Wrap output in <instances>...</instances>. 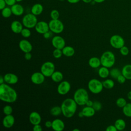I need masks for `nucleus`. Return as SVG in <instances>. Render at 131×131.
I'll return each instance as SVG.
<instances>
[{"mask_svg":"<svg viewBox=\"0 0 131 131\" xmlns=\"http://www.w3.org/2000/svg\"><path fill=\"white\" fill-rule=\"evenodd\" d=\"M88 87L89 91L94 94H97L101 93L104 88L102 82H101L98 79L95 78L92 79L89 81Z\"/></svg>","mask_w":131,"mask_h":131,"instance_id":"nucleus-5","label":"nucleus"},{"mask_svg":"<svg viewBox=\"0 0 131 131\" xmlns=\"http://www.w3.org/2000/svg\"><path fill=\"white\" fill-rule=\"evenodd\" d=\"M7 5L5 0H0V9L2 10L6 7Z\"/></svg>","mask_w":131,"mask_h":131,"instance_id":"nucleus-46","label":"nucleus"},{"mask_svg":"<svg viewBox=\"0 0 131 131\" xmlns=\"http://www.w3.org/2000/svg\"><path fill=\"white\" fill-rule=\"evenodd\" d=\"M89 65L93 69H97L101 65L100 59L97 57H92L90 58L88 61Z\"/></svg>","mask_w":131,"mask_h":131,"instance_id":"nucleus-21","label":"nucleus"},{"mask_svg":"<svg viewBox=\"0 0 131 131\" xmlns=\"http://www.w3.org/2000/svg\"><path fill=\"white\" fill-rule=\"evenodd\" d=\"M33 130L34 131H41L42 130V128L41 126L40 125V124H36L33 125Z\"/></svg>","mask_w":131,"mask_h":131,"instance_id":"nucleus-43","label":"nucleus"},{"mask_svg":"<svg viewBox=\"0 0 131 131\" xmlns=\"http://www.w3.org/2000/svg\"><path fill=\"white\" fill-rule=\"evenodd\" d=\"M67 1L71 4H76L78 3L80 0H67Z\"/></svg>","mask_w":131,"mask_h":131,"instance_id":"nucleus-50","label":"nucleus"},{"mask_svg":"<svg viewBox=\"0 0 131 131\" xmlns=\"http://www.w3.org/2000/svg\"><path fill=\"white\" fill-rule=\"evenodd\" d=\"M50 16L52 19H57L59 17V13L57 10H52L50 12Z\"/></svg>","mask_w":131,"mask_h":131,"instance_id":"nucleus-38","label":"nucleus"},{"mask_svg":"<svg viewBox=\"0 0 131 131\" xmlns=\"http://www.w3.org/2000/svg\"><path fill=\"white\" fill-rule=\"evenodd\" d=\"M16 1L17 2H21L23 0H16Z\"/></svg>","mask_w":131,"mask_h":131,"instance_id":"nucleus-57","label":"nucleus"},{"mask_svg":"<svg viewBox=\"0 0 131 131\" xmlns=\"http://www.w3.org/2000/svg\"><path fill=\"white\" fill-rule=\"evenodd\" d=\"M60 106L63 116L66 118H70L75 114L77 108V104L73 98H68L62 101Z\"/></svg>","mask_w":131,"mask_h":131,"instance_id":"nucleus-2","label":"nucleus"},{"mask_svg":"<svg viewBox=\"0 0 131 131\" xmlns=\"http://www.w3.org/2000/svg\"><path fill=\"white\" fill-rule=\"evenodd\" d=\"M14 123L15 118L12 114L6 115L2 121L3 126L6 128H11L14 125Z\"/></svg>","mask_w":131,"mask_h":131,"instance_id":"nucleus-15","label":"nucleus"},{"mask_svg":"<svg viewBox=\"0 0 131 131\" xmlns=\"http://www.w3.org/2000/svg\"><path fill=\"white\" fill-rule=\"evenodd\" d=\"M57 92L61 95H64L68 93L71 90V84L68 81H61L57 86Z\"/></svg>","mask_w":131,"mask_h":131,"instance_id":"nucleus-11","label":"nucleus"},{"mask_svg":"<svg viewBox=\"0 0 131 131\" xmlns=\"http://www.w3.org/2000/svg\"><path fill=\"white\" fill-rule=\"evenodd\" d=\"M62 54L66 57H71L75 54V49L73 47L69 46H66L62 49Z\"/></svg>","mask_w":131,"mask_h":131,"instance_id":"nucleus-25","label":"nucleus"},{"mask_svg":"<svg viewBox=\"0 0 131 131\" xmlns=\"http://www.w3.org/2000/svg\"><path fill=\"white\" fill-rule=\"evenodd\" d=\"M18 46L20 50L25 53L31 52L33 49L32 44L27 39H22L20 40L18 43Z\"/></svg>","mask_w":131,"mask_h":131,"instance_id":"nucleus-14","label":"nucleus"},{"mask_svg":"<svg viewBox=\"0 0 131 131\" xmlns=\"http://www.w3.org/2000/svg\"><path fill=\"white\" fill-rule=\"evenodd\" d=\"M60 1H61V2H63V1H64V0H59Z\"/></svg>","mask_w":131,"mask_h":131,"instance_id":"nucleus-58","label":"nucleus"},{"mask_svg":"<svg viewBox=\"0 0 131 131\" xmlns=\"http://www.w3.org/2000/svg\"><path fill=\"white\" fill-rule=\"evenodd\" d=\"M35 30L39 34H43L50 30L49 23L45 21H38L35 27Z\"/></svg>","mask_w":131,"mask_h":131,"instance_id":"nucleus-13","label":"nucleus"},{"mask_svg":"<svg viewBox=\"0 0 131 131\" xmlns=\"http://www.w3.org/2000/svg\"><path fill=\"white\" fill-rule=\"evenodd\" d=\"M78 116H79V117H80V118H82V117H84V116H83V113H82V111L78 113Z\"/></svg>","mask_w":131,"mask_h":131,"instance_id":"nucleus-55","label":"nucleus"},{"mask_svg":"<svg viewBox=\"0 0 131 131\" xmlns=\"http://www.w3.org/2000/svg\"><path fill=\"white\" fill-rule=\"evenodd\" d=\"M92 107L94 108V109L95 110L96 112H97L101 110L102 106L101 103L99 101H94Z\"/></svg>","mask_w":131,"mask_h":131,"instance_id":"nucleus-39","label":"nucleus"},{"mask_svg":"<svg viewBox=\"0 0 131 131\" xmlns=\"http://www.w3.org/2000/svg\"><path fill=\"white\" fill-rule=\"evenodd\" d=\"M20 34L23 37L28 38L31 36V32L29 28L25 27V28L23 29V30H21V31L20 32Z\"/></svg>","mask_w":131,"mask_h":131,"instance_id":"nucleus-35","label":"nucleus"},{"mask_svg":"<svg viewBox=\"0 0 131 131\" xmlns=\"http://www.w3.org/2000/svg\"><path fill=\"white\" fill-rule=\"evenodd\" d=\"M3 112L5 115H11L13 112V108L11 105H6L3 107Z\"/></svg>","mask_w":131,"mask_h":131,"instance_id":"nucleus-36","label":"nucleus"},{"mask_svg":"<svg viewBox=\"0 0 131 131\" xmlns=\"http://www.w3.org/2000/svg\"><path fill=\"white\" fill-rule=\"evenodd\" d=\"M49 29L51 31L55 34H60L64 30V25L59 19H51L49 23Z\"/></svg>","mask_w":131,"mask_h":131,"instance_id":"nucleus-7","label":"nucleus"},{"mask_svg":"<svg viewBox=\"0 0 131 131\" xmlns=\"http://www.w3.org/2000/svg\"><path fill=\"white\" fill-rule=\"evenodd\" d=\"M116 128L118 130H123L126 126V123L122 119H118L116 120L114 124Z\"/></svg>","mask_w":131,"mask_h":131,"instance_id":"nucleus-28","label":"nucleus"},{"mask_svg":"<svg viewBox=\"0 0 131 131\" xmlns=\"http://www.w3.org/2000/svg\"><path fill=\"white\" fill-rule=\"evenodd\" d=\"M5 82L8 84H16L18 81V78L16 75L11 73H6L4 76Z\"/></svg>","mask_w":131,"mask_h":131,"instance_id":"nucleus-16","label":"nucleus"},{"mask_svg":"<svg viewBox=\"0 0 131 131\" xmlns=\"http://www.w3.org/2000/svg\"><path fill=\"white\" fill-rule=\"evenodd\" d=\"M43 8L40 4H35L32 7L31 9V12L34 15L37 16L41 14L43 11Z\"/></svg>","mask_w":131,"mask_h":131,"instance_id":"nucleus-22","label":"nucleus"},{"mask_svg":"<svg viewBox=\"0 0 131 131\" xmlns=\"http://www.w3.org/2000/svg\"><path fill=\"white\" fill-rule=\"evenodd\" d=\"M12 14V12L11 8L6 7L3 10H2V15L3 17L5 18H8Z\"/></svg>","mask_w":131,"mask_h":131,"instance_id":"nucleus-32","label":"nucleus"},{"mask_svg":"<svg viewBox=\"0 0 131 131\" xmlns=\"http://www.w3.org/2000/svg\"><path fill=\"white\" fill-rule=\"evenodd\" d=\"M103 86L104 88L107 89H112L115 85L114 81L111 79H107L102 82Z\"/></svg>","mask_w":131,"mask_h":131,"instance_id":"nucleus-31","label":"nucleus"},{"mask_svg":"<svg viewBox=\"0 0 131 131\" xmlns=\"http://www.w3.org/2000/svg\"><path fill=\"white\" fill-rule=\"evenodd\" d=\"M116 103L117 106H118L119 107L123 108L127 104V102L126 100L124 98L120 97L117 99Z\"/></svg>","mask_w":131,"mask_h":131,"instance_id":"nucleus-34","label":"nucleus"},{"mask_svg":"<svg viewBox=\"0 0 131 131\" xmlns=\"http://www.w3.org/2000/svg\"><path fill=\"white\" fill-rule=\"evenodd\" d=\"M24 57L27 60H29L31 59L32 58V54L30 52H28V53H26L25 54V55H24Z\"/></svg>","mask_w":131,"mask_h":131,"instance_id":"nucleus-47","label":"nucleus"},{"mask_svg":"<svg viewBox=\"0 0 131 131\" xmlns=\"http://www.w3.org/2000/svg\"><path fill=\"white\" fill-rule=\"evenodd\" d=\"M120 52L123 56H126L129 53V49L127 47L124 46L120 49Z\"/></svg>","mask_w":131,"mask_h":131,"instance_id":"nucleus-40","label":"nucleus"},{"mask_svg":"<svg viewBox=\"0 0 131 131\" xmlns=\"http://www.w3.org/2000/svg\"><path fill=\"white\" fill-rule=\"evenodd\" d=\"M89 94L88 91L84 88H79L74 93L73 99L78 105H85L89 100Z\"/></svg>","mask_w":131,"mask_h":131,"instance_id":"nucleus-3","label":"nucleus"},{"mask_svg":"<svg viewBox=\"0 0 131 131\" xmlns=\"http://www.w3.org/2000/svg\"><path fill=\"white\" fill-rule=\"evenodd\" d=\"M62 113L61 106H55L50 110V114L53 116H58Z\"/></svg>","mask_w":131,"mask_h":131,"instance_id":"nucleus-30","label":"nucleus"},{"mask_svg":"<svg viewBox=\"0 0 131 131\" xmlns=\"http://www.w3.org/2000/svg\"><path fill=\"white\" fill-rule=\"evenodd\" d=\"M106 131H117V129L115 125H110L106 128Z\"/></svg>","mask_w":131,"mask_h":131,"instance_id":"nucleus-44","label":"nucleus"},{"mask_svg":"<svg viewBox=\"0 0 131 131\" xmlns=\"http://www.w3.org/2000/svg\"><path fill=\"white\" fill-rule=\"evenodd\" d=\"M110 43L112 47L120 49L124 46L125 41L121 36L119 35H114L111 37Z\"/></svg>","mask_w":131,"mask_h":131,"instance_id":"nucleus-9","label":"nucleus"},{"mask_svg":"<svg viewBox=\"0 0 131 131\" xmlns=\"http://www.w3.org/2000/svg\"><path fill=\"white\" fill-rule=\"evenodd\" d=\"M55 65L51 61H46L41 66L40 72L45 77H51L52 74L55 72Z\"/></svg>","mask_w":131,"mask_h":131,"instance_id":"nucleus-8","label":"nucleus"},{"mask_svg":"<svg viewBox=\"0 0 131 131\" xmlns=\"http://www.w3.org/2000/svg\"><path fill=\"white\" fill-rule=\"evenodd\" d=\"M98 73L100 77L102 78H106L110 75V71L108 68L102 66L99 69Z\"/></svg>","mask_w":131,"mask_h":131,"instance_id":"nucleus-27","label":"nucleus"},{"mask_svg":"<svg viewBox=\"0 0 131 131\" xmlns=\"http://www.w3.org/2000/svg\"><path fill=\"white\" fill-rule=\"evenodd\" d=\"M51 43L55 49L62 50L66 46V41L64 39L59 35L54 36L52 39Z\"/></svg>","mask_w":131,"mask_h":131,"instance_id":"nucleus-10","label":"nucleus"},{"mask_svg":"<svg viewBox=\"0 0 131 131\" xmlns=\"http://www.w3.org/2000/svg\"><path fill=\"white\" fill-rule=\"evenodd\" d=\"M73 131H80V130H79V129H78V128H75V129H73Z\"/></svg>","mask_w":131,"mask_h":131,"instance_id":"nucleus-56","label":"nucleus"},{"mask_svg":"<svg viewBox=\"0 0 131 131\" xmlns=\"http://www.w3.org/2000/svg\"><path fill=\"white\" fill-rule=\"evenodd\" d=\"M126 78L121 74V75H120L118 78H117V80L118 81V82L119 83H121V84H122V83H124L125 81H126Z\"/></svg>","mask_w":131,"mask_h":131,"instance_id":"nucleus-41","label":"nucleus"},{"mask_svg":"<svg viewBox=\"0 0 131 131\" xmlns=\"http://www.w3.org/2000/svg\"><path fill=\"white\" fill-rule=\"evenodd\" d=\"M30 79L33 83L39 85L42 84L45 81V76L41 72H36L32 74Z\"/></svg>","mask_w":131,"mask_h":131,"instance_id":"nucleus-12","label":"nucleus"},{"mask_svg":"<svg viewBox=\"0 0 131 131\" xmlns=\"http://www.w3.org/2000/svg\"><path fill=\"white\" fill-rule=\"evenodd\" d=\"M51 78L55 82H60L63 78V75L60 71H55L51 75Z\"/></svg>","mask_w":131,"mask_h":131,"instance_id":"nucleus-26","label":"nucleus"},{"mask_svg":"<svg viewBox=\"0 0 131 131\" xmlns=\"http://www.w3.org/2000/svg\"><path fill=\"white\" fill-rule=\"evenodd\" d=\"M7 5L9 6H12L13 5H14L15 4V3L16 2V0H5Z\"/></svg>","mask_w":131,"mask_h":131,"instance_id":"nucleus-45","label":"nucleus"},{"mask_svg":"<svg viewBox=\"0 0 131 131\" xmlns=\"http://www.w3.org/2000/svg\"><path fill=\"white\" fill-rule=\"evenodd\" d=\"M122 73L118 68H113L110 71V75L114 79H117L118 77Z\"/></svg>","mask_w":131,"mask_h":131,"instance_id":"nucleus-33","label":"nucleus"},{"mask_svg":"<svg viewBox=\"0 0 131 131\" xmlns=\"http://www.w3.org/2000/svg\"><path fill=\"white\" fill-rule=\"evenodd\" d=\"M122 112L125 116L131 117V103H127L122 108Z\"/></svg>","mask_w":131,"mask_h":131,"instance_id":"nucleus-29","label":"nucleus"},{"mask_svg":"<svg viewBox=\"0 0 131 131\" xmlns=\"http://www.w3.org/2000/svg\"><path fill=\"white\" fill-rule=\"evenodd\" d=\"M17 98L16 91L8 84L4 83L0 84V99L5 102L13 103Z\"/></svg>","mask_w":131,"mask_h":131,"instance_id":"nucleus-1","label":"nucleus"},{"mask_svg":"<svg viewBox=\"0 0 131 131\" xmlns=\"http://www.w3.org/2000/svg\"><path fill=\"white\" fill-rule=\"evenodd\" d=\"M121 73L126 79L131 80V64L125 65L121 70Z\"/></svg>","mask_w":131,"mask_h":131,"instance_id":"nucleus-24","label":"nucleus"},{"mask_svg":"<svg viewBox=\"0 0 131 131\" xmlns=\"http://www.w3.org/2000/svg\"><path fill=\"white\" fill-rule=\"evenodd\" d=\"M29 120L31 124L34 125L39 124L41 121V117L40 115L37 112H31L29 116Z\"/></svg>","mask_w":131,"mask_h":131,"instance_id":"nucleus-17","label":"nucleus"},{"mask_svg":"<svg viewBox=\"0 0 131 131\" xmlns=\"http://www.w3.org/2000/svg\"><path fill=\"white\" fill-rule=\"evenodd\" d=\"M12 14L15 16H20L24 12V7L20 4H15L11 7Z\"/></svg>","mask_w":131,"mask_h":131,"instance_id":"nucleus-20","label":"nucleus"},{"mask_svg":"<svg viewBox=\"0 0 131 131\" xmlns=\"http://www.w3.org/2000/svg\"><path fill=\"white\" fill-rule=\"evenodd\" d=\"M64 123L60 119H56L52 121L51 128L55 131H62L64 129Z\"/></svg>","mask_w":131,"mask_h":131,"instance_id":"nucleus-18","label":"nucleus"},{"mask_svg":"<svg viewBox=\"0 0 131 131\" xmlns=\"http://www.w3.org/2000/svg\"><path fill=\"white\" fill-rule=\"evenodd\" d=\"M10 28L13 33L19 34L23 29V25L19 21L14 20L11 23Z\"/></svg>","mask_w":131,"mask_h":131,"instance_id":"nucleus-19","label":"nucleus"},{"mask_svg":"<svg viewBox=\"0 0 131 131\" xmlns=\"http://www.w3.org/2000/svg\"><path fill=\"white\" fill-rule=\"evenodd\" d=\"M52 33L53 32L52 31H51L50 30H49V31L46 32L45 33H44L43 34V37L46 39H49L50 38H51L52 36Z\"/></svg>","mask_w":131,"mask_h":131,"instance_id":"nucleus-42","label":"nucleus"},{"mask_svg":"<svg viewBox=\"0 0 131 131\" xmlns=\"http://www.w3.org/2000/svg\"><path fill=\"white\" fill-rule=\"evenodd\" d=\"M82 112L84 117H91L93 116L95 114V110L92 106H86L84 107L82 110Z\"/></svg>","mask_w":131,"mask_h":131,"instance_id":"nucleus-23","label":"nucleus"},{"mask_svg":"<svg viewBox=\"0 0 131 131\" xmlns=\"http://www.w3.org/2000/svg\"><path fill=\"white\" fill-rule=\"evenodd\" d=\"M63 55L62 50L58 49H55L53 51V56L55 58H60Z\"/></svg>","mask_w":131,"mask_h":131,"instance_id":"nucleus-37","label":"nucleus"},{"mask_svg":"<svg viewBox=\"0 0 131 131\" xmlns=\"http://www.w3.org/2000/svg\"><path fill=\"white\" fill-rule=\"evenodd\" d=\"M45 125L47 128H50L52 127V121H47L45 123Z\"/></svg>","mask_w":131,"mask_h":131,"instance_id":"nucleus-48","label":"nucleus"},{"mask_svg":"<svg viewBox=\"0 0 131 131\" xmlns=\"http://www.w3.org/2000/svg\"><path fill=\"white\" fill-rule=\"evenodd\" d=\"M127 98H128L129 100H131V91H129V92L127 93Z\"/></svg>","mask_w":131,"mask_h":131,"instance_id":"nucleus-52","label":"nucleus"},{"mask_svg":"<svg viewBox=\"0 0 131 131\" xmlns=\"http://www.w3.org/2000/svg\"><path fill=\"white\" fill-rule=\"evenodd\" d=\"M37 22L36 16L32 13L26 14L22 18V24L23 26L29 29L35 28Z\"/></svg>","mask_w":131,"mask_h":131,"instance_id":"nucleus-6","label":"nucleus"},{"mask_svg":"<svg viewBox=\"0 0 131 131\" xmlns=\"http://www.w3.org/2000/svg\"><path fill=\"white\" fill-rule=\"evenodd\" d=\"M5 82V81H4V76H0V84H2V83H4Z\"/></svg>","mask_w":131,"mask_h":131,"instance_id":"nucleus-51","label":"nucleus"},{"mask_svg":"<svg viewBox=\"0 0 131 131\" xmlns=\"http://www.w3.org/2000/svg\"><path fill=\"white\" fill-rule=\"evenodd\" d=\"M84 3H90L92 2L93 0H82Z\"/></svg>","mask_w":131,"mask_h":131,"instance_id":"nucleus-54","label":"nucleus"},{"mask_svg":"<svg viewBox=\"0 0 131 131\" xmlns=\"http://www.w3.org/2000/svg\"><path fill=\"white\" fill-rule=\"evenodd\" d=\"M93 103H94V101H92V100H88L85 104L86 106H92L93 105Z\"/></svg>","mask_w":131,"mask_h":131,"instance_id":"nucleus-49","label":"nucleus"},{"mask_svg":"<svg viewBox=\"0 0 131 131\" xmlns=\"http://www.w3.org/2000/svg\"><path fill=\"white\" fill-rule=\"evenodd\" d=\"M95 3H101L102 2H103L105 0H93Z\"/></svg>","mask_w":131,"mask_h":131,"instance_id":"nucleus-53","label":"nucleus"},{"mask_svg":"<svg viewBox=\"0 0 131 131\" xmlns=\"http://www.w3.org/2000/svg\"><path fill=\"white\" fill-rule=\"evenodd\" d=\"M100 59L101 65L108 68L112 67L115 63V56L114 54L110 51L103 52Z\"/></svg>","mask_w":131,"mask_h":131,"instance_id":"nucleus-4","label":"nucleus"}]
</instances>
